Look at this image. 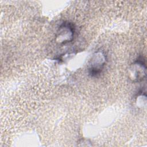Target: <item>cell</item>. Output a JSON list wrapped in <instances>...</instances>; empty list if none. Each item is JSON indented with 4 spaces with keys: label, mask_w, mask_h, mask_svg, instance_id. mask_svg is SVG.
Returning a JSON list of instances; mask_svg holds the SVG:
<instances>
[{
    "label": "cell",
    "mask_w": 147,
    "mask_h": 147,
    "mask_svg": "<svg viewBox=\"0 0 147 147\" xmlns=\"http://www.w3.org/2000/svg\"><path fill=\"white\" fill-rule=\"evenodd\" d=\"M145 60L142 55H140L129 68V78L134 82H141L146 78Z\"/></svg>",
    "instance_id": "obj_3"
},
{
    "label": "cell",
    "mask_w": 147,
    "mask_h": 147,
    "mask_svg": "<svg viewBox=\"0 0 147 147\" xmlns=\"http://www.w3.org/2000/svg\"><path fill=\"white\" fill-rule=\"evenodd\" d=\"M75 33L74 24L69 21L63 22L58 27L55 34V41L64 45L73 41Z\"/></svg>",
    "instance_id": "obj_2"
},
{
    "label": "cell",
    "mask_w": 147,
    "mask_h": 147,
    "mask_svg": "<svg viewBox=\"0 0 147 147\" xmlns=\"http://www.w3.org/2000/svg\"><path fill=\"white\" fill-rule=\"evenodd\" d=\"M107 62V55L105 52L98 49L92 55L87 64L88 74L91 77L97 76L100 74Z\"/></svg>",
    "instance_id": "obj_1"
}]
</instances>
